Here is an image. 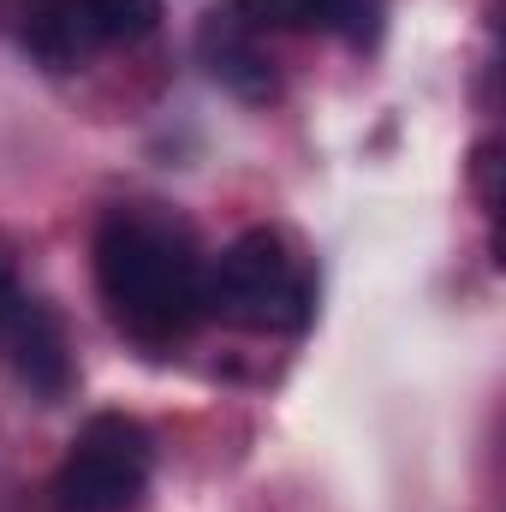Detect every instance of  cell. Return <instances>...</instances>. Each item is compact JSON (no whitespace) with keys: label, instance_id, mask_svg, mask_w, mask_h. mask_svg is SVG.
<instances>
[{"label":"cell","instance_id":"obj_2","mask_svg":"<svg viewBox=\"0 0 506 512\" xmlns=\"http://www.w3.org/2000/svg\"><path fill=\"white\" fill-rule=\"evenodd\" d=\"M203 298L215 322L245 334H304L316 322V274L280 227H251L209 256Z\"/></svg>","mask_w":506,"mask_h":512},{"label":"cell","instance_id":"obj_4","mask_svg":"<svg viewBox=\"0 0 506 512\" xmlns=\"http://www.w3.org/2000/svg\"><path fill=\"white\" fill-rule=\"evenodd\" d=\"M161 24V0H30L24 54L42 72H78L102 48L143 42Z\"/></svg>","mask_w":506,"mask_h":512},{"label":"cell","instance_id":"obj_7","mask_svg":"<svg viewBox=\"0 0 506 512\" xmlns=\"http://www.w3.org/2000/svg\"><path fill=\"white\" fill-rule=\"evenodd\" d=\"M197 54L209 66V78L221 90H233L239 102H274L280 96V78H274V60L262 48L251 24H239L233 12H215L203 30H197Z\"/></svg>","mask_w":506,"mask_h":512},{"label":"cell","instance_id":"obj_5","mask_svg":"<svg viewBox=\"0 0 506 512\" xmlns=\"http://www.w3.org/2000/svg\"><path fill=\"white\" fill-rule=\"evenodd\" d=\"M0 364L12 370V382L24 393H36V399H66L72 382H78L66 322L54 316V304H42L12 274L6 256H0Z\"/></svg>","mask_w":506,"mask_h":512},{"label":"cell","instance_id":"obj_3","mask_svg":"<svg viewBox=\"0 0 506 512\" xmlns=\"http://www.w3.org/2000/svg\"><path fill=\"white\" fill-rule=\"evenodd\" d=\"M149 471V429L126 411H96L54 471V512H137L149 495Z\"/></svg>","mask_w":506,"mask_h":512},{"label":"cell","instance_id":"obj_8","mask_svg":"<svg viewBox=\"0 0 506 512\" xmlns=\"http://www.w3.org/2000/svg\"><path fill=\"white\" fill-rule=\"evenodd\" d=\"M495 143H477V155H471V179H477V197H483V209L495 215L501 209V191H495Z\"/></svg>","mask_w":506,"mask_h":512},{"label":"cell","instance_id":"obj_1","mask_svg":"<svg viewBox=\"0 0 506 512\" xmlns=\"http://www.w3.org/2000/svg\"><path fill=\"white\" fill-rule=\"evenodd\" d=\"M96 292L108 304V322L143 352L185 346L203 316V274L209 256L197 251V233L161 209V203H120L96 227Z\"/></svg>","mask_w":506,"mask_h":512},{"label":"cell","instance_id":"obj_6","mask_svg":"<svg viewBox=\"0 0 506 512\" xmlns=\"http://www.w3.org/2000/svg\"><path fill=\"white\" fill-rule=\"evenodd\" d=\"M227 12L251 24L256 36L292 30V36H340L352 48H376L387 6L381 0H227Z\"/></svg>","mask_w":506,"mask_h":512}]
</instances>
